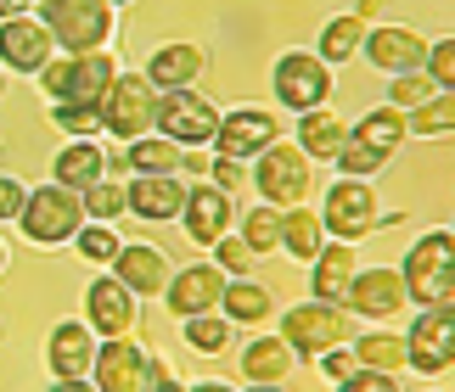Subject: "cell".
Returning <instances> with one entry per match:
<instances>
[{
    "label": "cell",
    "mask_w": 455,
    "mask_h": 392,
    "mask_svg": "<svg viewBox=\"0 0 455 392\" xmlns=\"http://www.w3.org/2000/svg\"><path fill=\"white\" fill-rule=\"evenodd\" d=\"M338 392H405L399 376H382V370H355L348 381H338Z\"/></svg>",
    "instance_id": "obj_47"
},
{
    "label": "cell",
    "mask_w": 455,
    "mask_h": 392,
    "mask_svg": "<svg viewBox=\"0 0 455 392\" xmlns=\"http://www.w3.org/2000/svg\"><path fill=\"white\" fill-rule=\"evenodd\" d=\"M220 113L197 84H186V90H157V135H169L174 146H214V129H220Z\"/></svg>",
    "instance_id": "obj_12"
},
{
    "label": "cell",
    "mask_w": 455,
    "mask_h": 392,
    "mask_svg": "<svg viewBox=\"0 0 455 392\" xmlns=\"http://www.w3.org/2000/svg\"><path fill=\"white\" fill-rule=\"evenodd\" d=\"M96 348L101 336L84 325V319H57L45 336V365H51V381H74V376H91L96 365Z\"/></svg>",
    "instance_id": "obj_21"
},
{
    "label": "cell",
    "mask_w": 455,
    "mask_h": 392,
    "mask_svg": "<svg viewBox=\"0 0 455 392\" xmlns=\"http://www.w3.org/2000/svg\"><path fill=\"white\" fill-rule=\"evenodd\" d=\"M427 34L422 28H411V23H388V17H382V23H371L365 28V51L360 57L377 67L382 79H394V74H416V67H427Z\"/></svg>",
    "instance_id": "obj_15"
},
{
    "label": "cell",
    "mask_w": 455,
    "mask_h": 392,
    "mask_svg": "<svg viewBox=\"0 0 455 392\" xmlns=\"http://www.w3.org/2000/svg\"><path fill=\"white\" fill-rule=\"evenodd\" d=\"M388 6H394V0H360V17H365V23H382V17H388Z\"/></svg>",
    "instance_id": "obj_48"
},
{
    "label": "cell",
    "mask_w": 455,
    "mask_h": 392,
    "mask_svg": "<svg viewBox=\"0 0 455 392\" xmlns=\"http://www.w3.org/2000/svg\"><path fill=\"white\" fill-rule=\"evenodd\" d=\"M331 169L348 174V180H377V174L388 169V163H382L377 152H365L360 140H343V152H338V163H331Z\"/></svg>",
    "instance_id": "obj_42"
},
{
    "label": "cell",
    "mask_w": 455,
    "mask_h": 392,
    "mask_svg": "<svg viewBox=\"0 0 455 392\" xmlns=\"http://www.w3.org/2000/svg\"><path fill=\"white\" fill-rule=\"evenodd\" d=\"M275 140H282V113H275V106H231V113H220V129H214V146L208 152L253 163Z\"/></svg>",
    "instance_id": "obj_13"
},
{
    "label": "cell",
    "mask_w": 455,
    "mask_h": 392,
    "mask_svg": "<svg viewBox=\"0 0 455 392\" xmlns=\"http://www.w3.org/2000/svg\"><path fill=\"white\" fill-rule=\"evenodd\" d=\"M236 196L231 191H220L214 180H191V191H186V208H180V230H186V241L191 247H214L220 236H231L236 230Z\"/></svg>",
    "instance_id": "obj_14"
},
{
    "label": "cell",
    "mask_w": 455,
    "mask_h": 392,
    "mask_svg": "<svg viewBox=\"0 0 455 392\" xmlns=\"http://www.w3.org/2000/svg\"><path fill=\"white\" fill-rule=\"evenodd\" d=\"M225 286H231V275L220 270L214 258H197V263H180V270L169 275V286H164V309L174 319H191V314H208V309H220V297Z\"/></svg>",
    "instance_id": "obj_17"
},
{
    "label": "cell",
    "mask_w": 455,
    "mask_h": 392,
    "mask_svg": "<svg viewBox=\"0 0 455 392\" xmlns=\"http://www.w3.org/2000/svg\"><path fill=\"white\" fill-rule=\"evenodd\" d=\"M0 275H6V241H0Z\"/></svg>",
    "instance_id": "obj_53"
},
{
    "label": "cell",
    "mask_w": 455,
    "mask_h": 392,
    "mask_svg": "<svg viewBox=\"0 0 455 392\" xmlns=\"http://www.w3.org/2000/svg\"><path fill=\"white\" fill-rule=\"evenodd\" d=\"M118 247H124L118 224H96V219H84V224H79V236H74V253H79L84 263H96V270H113Z\"/></svg>",
    "instance_id": "obj_38"
},
{
    "label": "cell",
    "mask_w": 455,
    "mask_h": 392,
    "mask_svg": "<svg viewBox=\"0 0 455 392\" xmlns=\"http://www.w3.org/2000/svg\"><path fill=\"white\" fill-rule=\"evenodd\" d=\"M315 370H321V376L331 381V387H338V381H348V376H355V370H360V359H355V348H331V353H321V359H315Z\"/></svg>",
    "instance_id": "obj_45"
},
{
    "label": "cell",
    "mask_w": 455,
    "mask_h": 392,
    "mask_svg": "<svg viewBox=\"0 0 455 392\" xmlns=\"http://www.w3.org/2000/svg\"><path fill=\"white\" fill-rule=\"evenodd\" d=\"M321 219H326L331 241H355L360 247L365 236H377L394 213L382 208V196H377L371 180H348V174H338V180L326 185V196H321Z\"/></svg>",
    "instance_id": "obj_5"
},
{
    "label": "cell",
    "mask_w": 455,
    "mask_h": 392,
    "mask_svg": "<svg viewBox=\"0 0 455 392\" xmlns=\"http://www.w3.org/2000/svg\"><path fill=\"white\" fill-rule=\"evenodd\" d=\"M113 79H118L113 51H57L40 67V90L51 101H101Z\"/></svg>",
    "instance_id": "obj_8"
},
{
    "label": "cell",
    "mask_w": 455,
    "mask_h": 392,
    "mask_svg": "<svg viewBox=\"0 0 455 392\" xmlns=\"http://www.w3.org/2000/svg\"><path fill=\"white\" fill-rule=\"evenodd\" d=\"M152 129H157V84L147 74H124L118 67V79L101 96V135H113L124 146V140H141Z\"/></svg>",
    "instance_id": "obj_9"
},
{
    "label": "cell",
    "mask_w": 455,
    "mask_h": 392,
    "mask_svg": "<svg viewBox=\"0 0 455 392\" xmlns=\"http://www.w3.org/2000/svg\"><path fill=\"white\" fill-rule=\"evenodd\" d=\"M427 74L439 90H455V34H444V40L427 45Z\"/></svg>",
    "instance_id": "obj_43"
},
{
    "label": "cell",
    "mask_w": 455,
    "mask_h": 392,
    "mask_svg": "<svg viewBox=\"0 0 455 392\" xmlns=\"http://www.w3.org/2000/svg\"><path fill=\"white\" fill-rule=\"evenodd\" d=\"M365 17L360 12H338V17H326V28H321V40H315V51L331 62V67H348L365 51Z\"/></svg>",
    "instance_id": "obj_34"
},
{
    "label": "cell",
    "mask_w": 455,
    "mask_h": 392,
    "mask_svg": "<svg viewBox=\"0 0 455 392\" xmlns=\"http://www.w3.org/2000/svg\"><path fill=\"white\" fill-rule=\"evenodd\" d=\"M343 309L365 319V325H399V319L411 314V292H405V275H399V263H371L355 275V286H348Z\"/></svg>",
    "instance_id": "obj_11"
},
{
    "label": "cell",
    "mask_w": 455,
    "mask_h": 392,
    "mask_svg": "<svg viewBox=\"0 0 455 392\" xmlns=\"http://www.w3.org/2000/svg\"><path fill=\"white\" fill-rule=\"evenodd\" d=\"M79 319L101 336V342H108V336H130L135 319H141V297H135L113 270H101L91 286H84V314Z\"/></svg>",
    "instance_id": "obj_16"
},
{
    "label": "cell",
    "mask_w": 455,
    "mask_h": 392,
    "mask_svg": "<svg viewBox=\"0 0 455 392\" xmlns=\"http://www.w3.org/2000/svg\"><path fill=\"white\" fill-rule=\"evenodd\" d=\"M79 202H84V219H96V224H118L130 213V185L118 180V174H108V180H96L91 191H79Z\"/></svg>",
    "instance_id": "obj_37"
},
{
    "label": "cell",
    "mask_w": 455,
    "mask_h": 392,
    "mask_svg": "<svg viewBox=\"0 0 455 392\" xmlns=\"http://www.w3.org/2000/svg\"><path fill=\"white\" fill-rule=\"evenodd\" d=\"M40 17L57 51H113L118 6L108 0H40Z\"/></svg>",
    "instance_id": "obj_7"
},
{
    "label": "cell",
    "mask_w": 455,
    "mask_h": 392,
    "mask_svg": "<svg viewBox=\"0 0 455 392\" xmlns=\"http://www.w3.org/2000/svg\"><path fill=\"white\" fill-rule=\"evenodd\" d=\"M331 236H326V219H321V208H282V258L292 263H315V253H321Z\"/></svg>",
    "instance_id": "obj_32"
},
{
    "label": "cell",
    "mask_w": 455,
    "mask_h": 392,
    "mask_svg": "<svg viewBox=\"0 0 455 392\" xmlns=\"http://www.w3.org/2000/svg\"><path fill=\"white\" fill-rule=\"evenodd\" d=\"M141 74L157 84V90H186V84H197L208 74V51L203 45H191V40H169V45H157Z\"/></svg>",
    "instance_id": "obj_27"
},
{
    "label": "cell",
    "mask_w": 455,
    "mask_h": 392,
    "mask_svg": "<svg viewBox=\"0 0 455 392\" xmlns=\"http://www.w3.org/2000/svg\"><path fill=\"white\" fill-rule=\"evenodd\" d=\"M399 275H405L411 309L450 302V297H455V230H450V224L422 230V236L405 247V258H399Z\"/></svg>",
    "instance_id": "obj_1"
},
{
    "label": "cell",
    "mask_w": 455,
    "mask_h": 392,
    "mask_svg": "<svg viewBox=\"0 0 455 392\" xmlns=\"http://www.w3.org/2000/svg\"><path fill=\"white\" fill-rule=\"evenodd\" d=\"M236 236L248 241L259 258H275V253H282V208H270V202L242 208L236 213Z\"/></svg>",
    "instance_id": "obj_35"
},
{
    "label": "cell",
    "mask_w": 455,
    "mask_h": 392,
    "mask_svg": "<svg viewBox=\"0 0 455 392\" xmlns=\"http://www.w3.org/2000/svg\"><path fill=\"white\" fill-rule=\"evenodd\" d=\"M23 12H40V0H0V23H6V17H23Z\"/></svg>",
    "instance_id": "obj_49"
},
{
    "label": "cell",
    "mask_w": 455,
    "mask_h": 392,
    "mask_svg": "<svg viewBox=\"0 0 455 392\" xmlns=\"http://www.w3.org/2000/svg\"><path fill=\"white\" fill-rule=\"evenodd\" d=\"M57 57V40H51L45 17L40 12H23V17H6L0 23V74H34Z\"/></svg>",
    "instance_id": "obj_18"
},
{
    "label": "cell",
    "mask_w": 455,
    "mask_h": 392,
    "mask_svg": "<svg viewBox=\"0 0 455 392\" xmlns=\"http://www.w3.org/2000/svg\"><path fill=\"white\" fill-rule=\"evenodd\" d=\"M355 275H360V247L355 241H326L309 263V297L343 302L348 286H355Z\"/></svg>",
    "instance_id": "obj_26"
},
{
    "label": "cell",
    "mask_w": 455,
    "mask_h": 392,
    "mask_svg": "<svg viewBox=\"0 0 455 392\" xmlns=\"http://www.w3.org/2000/svg\"><path fill=\"white\" fill-rule=\"evenodd\" d=\"M108 6H118V12H124V6H135V0H108Z\"/></svg>",
    "instance_id": "obj_54"
},
{
    "label": "cell",
    "mask_w": 455,
    "mask_h": 392,
    "mask_svg": "<svg viewBox=\"0 0 455 392\" xmlns=\"http://www.w3.org/2000/svg\"><path fill=\"white\" fill-rule=\"evenodd\" d=\"M147 365H152V348L141 336H108L96 348V365H91V381L96 392H147Z\"/></svg>",
    "instance_id": "obj_19"
},
{
    "label": "cell",
    "mask_w": 455,
    "mask_h": 392,
    "mask_svg": "<svg viewBox=\"0 0 455 392\" xmlns=\"http://www.w3.org/2000/svg\"><path fill=\"white\" fill-rule=\"evenodd\" d=\"M405 348H411V376H422V381L450 376L455 370V297L411 314Z\"/></svg>",
    "instance_id": "obj_10"
},
{
    "label": "cell",
    "mask_w": 455,
    "mask_h": 392,
    "mask_svg": "<svg viewBox=\"0 0 455 392\" xmlns=\"http://www.w3.org/2000/svg\"><path fill=\"white\" fill-rule=\"evenodd\" d=\"M130 213L141 224H180L186 208V174H130Z\"/></svg>",
    "instance_id": "obj_22"
},
{
    "label": "cell",
    "mask_w": 455,
    "mask_h": 392,
    "mask_svg": "<svg viewBox=\"0 0 455 392\" xmlns=\"http://www.w3.org/2000/svg\"><path fill=\"white\" fill-rule=\"evenodd\" d=\"M331 90H338V67H331L321 51H282L270 67V96L282 113H315V106H331Z\"/></svg>",
    "instance_id": "obj_2"
},
{
    "label": "cell",
    "mask_w": 455,
    "mask_h": 392,
    "mask_svg": "<svg viewBox=\"0 0 455 392\" xmlns=\"http://www.w3.org/2000/svg\"><path fill=\"white\" fill-rule=\"evenodd\" d=\"M208 180H214L220 191H248L253 185V163H236V157H214V163H208Z\"/></svg>",
    "instance_id": "obj_44"
},
{
    "label": "cell",
    "mask_w": 455,
    "mask_h": 392,
    "mask_svg": "<svg viewBox=\"0 0 455 392\" xmlns=\"http://www.w3.org/2000/svg\"><path fill=\"white\" fill-rule=\"evenodd\" d=\"M348 140H360L365 152H377L382 163H394L399 146L411 140V113H405V106H394V101H382V106H371V113L348 118Z\"/></svg>",
    "instance_id": "obj_25"
},
{
    "label": "cell",
    "mask_w": 455,
    "mask_h": 392,
    "mask_svg": "<svg viewBox=\"0 0 455 392\" xmlns=\"http://www.w3.org/2000/svg\"><path fill=\"white\" fill-rule=\"evenodd\" d=\"M411 140H455V90H433L411 113Z\"/></svg>",
    "instance_id": "obj_36"
},
{
    "label": "cell",
    "mask_w": 455,
    "mask_h": 392,
    "mask_svg": "<svg viewBox=\"0 0 455 392\" xmlns=\"http://www.w3.org/2000/svg\"><path fill=\"white\" fill-rule=\"evenodd\" d=\"M186 392H242L236 381H214V376H208V381H191Z\"/></svg>",
    "instance_id": "obj_51"
},
{
    "label": "cell",
    "mask_w": 455,
    "mask_h": 392,
    "mask_svg": "<svg viewBox=\"0 0 455 392\" xmlns=\"http://www.w3.org/2000/svg\"><path fill=\"white\" fill-rule=\"evenodd\" d=\"M208 258H214V263H220V270L231 275V280H236V275H253V263H259V253H253V247L236 236V230H231V236H220L214 247H208Z\"/></svg>",
    "instance_id": "obj_40"
},
{
    "label": "cell",
    "mask_w": 455,
    "mask_h": 392,
    "mask_svg": "<svg viewBox=\"0 0 455 392\" xmlns=\"http://www.w3.org/2000/svg\"><path fill=\"white\" fill-rule=\"evenodd\" d=\"M253 196L270 208H299L315 196V163L309 152L299 146V140H275V146H265L253 157Z\"/></svg>",
    "instance_id": "obj_6"
},
{
    "label": "cell",
    "mask_w": 455,
    "mask_h": 392,
    "mask_svg": "<svg viewBox=\"0 0 455 392\" xmlns=\"http://www.w3.org/2000/svg\"><path fill=\"white\" fill-rule=\"evenodd\" d=\"M450 230H455V224H450Z\"/></svg>",
    "instance_id": "obj_55"
},
{
    "label": "cell",
    "mask_w": 455,
    "mask_h": 392,
    "mask_svg": "<svg viewBox=\"0 0 455 392\" xmlns=\"http://www.w3.org/2000/svg\"><path fill=\"white\" fill-rule=\"evenodd\" d=\"M242 392H287V387H275V381H259V387H242Z\"/></svg>",
    "instance_id": "obj_52"
},
{
    "label": "cell",
    "mask_w": 455,
    "mask_h": 392,
    "mask_svg": "<svg viewBox=\"0 0 455 392\" xmlns=\"http://www.w3.org/2000/svg\"><path fill=\"white\" fill-rule=\"evenodd\" d=\"M113 275L124 280L135 297H164L174 263H169L164 247H152V241H124V247H118V258H113Z\"/></svg>",
    "instance_id": "obj_23"
},
{
    "label": "cell",
    "mask_w": 455,
    "mask_h": 392,
    "mask_svg": "<svg viewBox=\"0 0 455 392\" xmlns=\"http://www.w3.org/2000/svg\"><path fill=\"white\" fill-rule=\"evenodd\" d=\"M299 146L309 152V163H338L343 140H348V118L338 106H315V113H299Z\"/></svg>",
    "instance_id": "obj_31"
},
{
    "label": "cell",
    "mask_w": 455,
    "mask_h": 392,
    "mask_svg": "<svg viewBox=\"0 0 455 392\" xmlns=\"http://www.w3.org/2000/svg\"><path fill=\"white\" fill-rule=\"evenodd\" d=\"M79 224H84L79 191H68L57 180L28 185V202H23V213H17V236H23L28 247H74Z\"/></svg>",
    "instance_id": "obj_4"
},
{
    "label": "cell",
    "mask_w": 455,
    "mask_h": 392,
    "mask_svg": "<svg viewBox=\"0 0 455 392\" xmlns=\"http://www.w3.org/2000/svg\"><path fill=\"white\" fill-rule=\"evenodd\" d=\"M236 370H242V381L259 387V381H275V387H287L292 381V370H299V353H292V342L282 331H248V342L236 348Z\"/></svg>",
    "instance_id": "obj_20"
},
{
    "label": "cell",
    "mask_w": 455,
    "mask_h": 392,
    "mask_svg": "<svg viewBox=\"0 0 455 392\" xmlns=\"http://www.w3.org/2000/svg\"><path fill=\"white\" fill-rule=\"evenodd\" d=\"M236 325L225 319L220 309H208V314H191V319H180V342L197 353V359H225V353L236 348Z\"/></svg>",
    "instance_id": "obj_33"
},
{
    "label": "cell",
    "mask_w": 455,
    "mask_h": 392,
    "mask_svg": "<svg viewBox=\"0 0 455 392\" xmlns=\"http://www.w3.org/2000/svg\"><path fill=\"white\" fill-rule=\"evenodd\" d=\"M360 370H382V376H405L411 370V348H405V331L399 325H371V331H355L348 336Z\"/></svg>",
    "instance_id": "obj_29"
},
{
    "label": "cell",
    "mask_w": 455,
    "mask_h": 392,
    "mask_svg": "<svg viewBox=\"0 0 455 392\" xmlns=\"http://www.w3.org/2000/svg\"><path fill=\"white\" fill-rule=\"evenodd\" d=\"M118 157L101 146V135L96 140H62V152L51 157V180L68 185V191H91L96 180H108Z\"/></svg>",
    "instance_id": "obj_24"
},
{
    "label": "cell",
    "mask_w": 455,
    "mask_h": 392,
    "mask_svg": "<svg viewBox=\"0 0 455 392\" xmlns=\"http://www.w3.org/2000/svg\"><path fill=\"white\" fill-rule=\"evenodd\" d=\"M220 314L231 319L236 331H265V325H275V292L265 286V280H253V275H236L231 286H225V297H220Z\"/></svg>",
    "instance_id": "obj_28"
},
{
    "label": "cell",
    "mask_w": 455,
    "mask_h": 392,
    "mask_svg": "<svg viewBox=\"0 0 455 392\" xmlns=\"http://www.w3.org/2000/svg\"><path fill=\"white\" fill-rule=\"evenodd\" d=\"M51 123L68 140H96L101 135V101H51Z\"/></svg>",
    "instance_id": "obj_39"
},
{
    "label": "cell",
    "mask_w": 455,
    "mask_h": 392,
    "mask_svg": "<svg viewBox=\"0 0 455 392\" xmlns=\"http://www.w3.org/2000/svg\"><path fill=\"white\" fill-rule=\"evenodd\" d=\"M433 90H439V84H433L427 67H416V74H394V79H388V101L405 106V113H416V106H422Z\"/></svg>",
    "instance_id": "obj_41"
},
{
    "label": "cell",
    "mask_w": 455,
    "mask_h": 392,
    "mask_svg": "<svg viewBox=\"0 0 455 392\" xmlns=\"http://www.w3.org/2000/svg\"><path fill=\"white\" fill-rule=\"evenodd\" d=\"M23 202H28V185L17 180V174H6V169H0V224H17V213H23Z\"/></svg>",
    "instance_id": "obj_46"
},
{
    "label": "cell",
    "mask_w": 455,
    "mask_h": 392,
    "mask_svg": "<svg viewBox=\"0 0 455 392\" xmlns=\"http://www.w3.org/2000/svg\"><path fill=\"white\" fill-rule=\"evenodd\" d=\"M45 392H96V381L91 376H74V381H51Z\"/></svg>",
    "instance_id": "obj_50"
},
{
    "label": "cell",
    "mask_w": 455,
    "mask_h": 392,
    "mask_svg": "<svg viewBox=\"0 0 455 392\" xmlns=\"http://www.w3.org/2000/svg\"><path fill=\"white\" fill-rule=\"evenodd\" d=\"M113 174H186V146H174L169 135H141V140H124Z\"/></svg>",
    "instance_id": "obj_30"
},
{
    "label": "cell",
    "mask_w": 455,
    "mask_h": 392,
    "mask_svg": "<svg viewBox=\"0 0 455 392\" xmlns=\"http://www.w3.org/2000/svg\"><path fill=\"white\" fill-rule=\"evenodd\" d=\"M275 331H282L287 342H292L299 365H315L321 353L343 348L348 336H355V314H348L343 302H321V297H309V302H292V309L275 314Z\"/></svg>",
    "instance_id": "obj_3"
}]
</instances>
